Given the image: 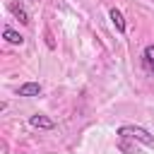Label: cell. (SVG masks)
Wrapping results in <instances>:
<instances>
[{"instance_id":"3","label":"cell","mask_w":154,"mask_h":154,"mask_svg":"<svg viewBox=\"0 0 154 154\" xmlns=\"http://www.w3.org/2000/svg\"><path fill=\"white\" fill-rule=\"evenodd\" d=\"M41 91H43V87L38 82H24V84L17 87V94L19 96H38Z\"/></svg>"},{"instance_id":"5","label":"cell","mask_w":154,"mask_h":154,"mask_svg":"<svg viewBox=\"0 0 154 154\" xmlns=\"http://www.w3.org/2000/svg\"><path fill=\"white\" fill-rule=\"evenodd\" d=\"M142 63H144L147 72H149V75H154V43L144 46V51H142Z\"/></svg>"},{"instance_id":"6","label":"cell","mask_w":154,"mask_h":154,"mask_svg":"<svg viewBox=\"0 0 154 154\" xmlns=\"http://www.w3.org/2000/svg\"><path fill=\"white\" fill-rule=\"evenodd\" d=\"M2 38H5L7 43H12V46H22V43H24V36L17 34L12 26H5V29H2Z\"/></svg>"},{"instance_id":"4","label":"cell","mask_w":154,"mask_h":154,"mask_svg":"<svg viewBox=\"0 0 154 154\" xmlns=\"http://www.w3.org/2000/svg\"><path fill=\"white\" fill-rule=\"evenodd\" d=\"M108 17H111V22H113V26H116V31L118 34H125V19H123V12L118 10V7H113L111 12H108Z\"/></svg>"},{"instance_id":"1","label":"cell","mask_w":154,"mask_h":154,"mask_svg":"<svg viewBox=\"0 0 154 154\" xmlns=\"http://www.w3.org/2000/svg\"><path fill=\"white\" fill-rule=\"evenodd\" d=\"M116 135H118L120 140H132V142H140V144L154 149V135H152L149 130L140 128V125H120V128L116 130Z\"/></svg>"},{"instance_id":"2","label":"cell","mask_w":154,"mask_h":154,"mask_svg":"<svg viewBox=\"0 0 154 154\" xmlns=\"http://www.w3.org/2000/svg\"><path fill=\"white\" fill-rule=\"evenodd\" d=\"M29 125H31V128H38V130H53V128H55V123H53L51 118H46L43 113L29 116Z\"/></svg>"},{"instance_id":"7","label":"cell","mask_w":154,"mask_h":154,"mask_svg":"<svg viewBox=\"0 0 154 154\" xmlns=\"http://www.w3.org/2000/svg\"><path fill=\"white\" fill-rule=\"evenodd\" d=\"M10 12H12L22 24H29V22H31V19H29V14H26V10H24L22 5H17V2H12V5H10Z\"/></svg>"}]
</instances>
